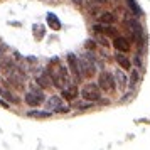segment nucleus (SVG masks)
<instances>
[{"mask_svg": "<svg viewBox=\"0 0 150 150\" xmlns=\"http://www.w3.org/2000/svg\"><path fill=\"white\" fill-rule=\"evenodd\" d=\"M71 106H73V110H78V111H88V110L96 108L95 103L86 101V100H83V98H79V100L73 101V103H71Z\"/></svg>", "mask_w": 150, "mask_h": 150, "instance_id": "obj_11", "label": "nucleus"}, {"mask_svg": "<svg viewBox=\"0 0 150 150\" xmlns=\"http://www.w3.org/2000/svg\"><path fill=\"white\" fill-rule=\"evenodd\" d=\"M0 106H2V108H5V110H10V106H12V105H10L8 101H5V100L0 96Z\"/></svg>", "mask_w": 150, "mask_h": 150, "instance_id": "obj_18", "label": "nucleus"}, {"mask_svg": "<svg viewBox=\"0 0 150 150\" xmlns=\"http://www.w3.org/2000/svg\"><path fill=\"white\" fill-rule=\"evenodd\" d=\"M0 42H2V41H0Z\"/></svg>", "mask_w": 150, "mask_h": 150, "instance_id": "obj_22", "label": "nucleus"}, {"mask_svg": "<svg viewBox=\"0 0 150 150\" xmlns=\"http://www.w3.org/2000/svg\"><path fill=\"white\" fill-rule=\"evenodd\" d=\"M64 103H66V101L61 98V95H51V96H47V100H46V103H44V106H46V110L54 111L56 108L62 106Z\"/></svg>", "mask_w": 150, "mask_h": 150, "instance_id": "obj_10", "label": "nucleus"}, {"mask_svg": "<svg viewBox=\"0 0 150 150\" xmlns=\"http://www.w3.org/2000/svg\"><path fill=\"white\" fill-rule=\"evenodd\" d=\"M34 83L39 86V88H42L44 91L49 88H52V83H51V78H49L47 71L44 69L42 73H39V74H34Z\"/></svg>", "mask_w": 150, "mask_h": 150, "instance_id": "obj_9", "label": "nucleus"}, {"mask_svg": "<svg viewBox=\"0 0 150 150\" xmlns=\"http://www.w3.org/2000/svg\"><path fill=\"white\" fill-rule=\"evenodd\" d=\"M66 59V64H68L69 71L73 74V83L74 84H83L84 78H83V73H81V64H79V56L74 54V52H68L64 56Z\"/></svg>", "mask_w": 150, "mask_h": 150, "instance_id": "obj_2", "label": "nucleus"}, {"mask_svg": "<svg viewBox=\"0 0 150 150\" xmlns=\"http://www.w3.org/2000/svg\"><path fill=\"white\" fill-rule=\"evenodd\" d=\"M79 56V64H81V73H83V78H84V81H91V79H95L98 73H100V69L96 66V62L93 59H89L88 56L81 52Z\"/></svg>", "mask_w": 150, "mask_h": 150, "instance_id": "obj_3", "label": "nucleus"}, {"mask_svg": "<svg viewBox=\"0 0 150 150\" xmlns=\"http://www.w3.org/2000/svg\"><path fill=\"white\" fill-rule=\"evenodd\" d=\"M0 81H2V78H0Z\"/></svg>", "mask_w": 150, "mask_h": 150, "instance_id": "obj_21", "label": "nucleus"}, {"mask_svg": "<svg viewBox=\"0 0 150 150\" xmlns=\"http://www.w3.org/2000/svg\"><path fill=\"white\" fill-rule=\"evenodd\" d=\"M24 105H27L29 108H41V105H44V100H41L37 95H34L32 91H25L24 93V98H22Z\"/></svg>", "mask_w": 150, "mask_h": 150, "instance_id": "obj_8", "label": "nucleus"}, {"mask_svg": "<svg viewBox=\"0 0 150 150\" xmlns=\"http://www.w3.org/2000/svg\"><path fill=\"white\" fill-rule=\"evenodd\" d=\"M71 2H73L74 5H78V7H83V2H84V0H71Z\"/></svg>", "mask_w": 150, "mask_h": 150, "instance_id": "obj_20", "label": "nucleus"}, {"mask_svg": "<svg viewBox=\"0 0 150 150\" xmlns=\"http://www.w3.org/2000/svg\"><path fill=\"white\" fill-rule=\"evenodd\" d=\"M8 51H10V47H8L7 44H5V42H0V61H2V59H4V57H7V52Z\"/></svg>", "mask_w": 150, "mask_h": 150, "instance_id": "obj_15", "label": "nucleus"}, {"mask_svg": "<svg viewBox=\"0 0 150 150\" xmlns=\"http://www.w3.org/2000/svg\"><path fill=\"white\" fill-rule=\"evenodd\" d=\"M103 91L100 89L98 83L96 81H86L81 84V98L86 100V101H91V103H98L100 100L103 98Z\"/></svg>", "mask_w": 150, "mask_h": 150, "instance_id": "obj_1", "label": "nucleus"}, {"mask_svg": "<svg viewBox=\"0 0 150 150\" xmlns=\"http://www.w3.org/2000/svg\"><path fill=\"white\" fill-rule=\"evenodd\" d=\"M15 66H17V61L8 54L7 57H4V59L0 61V73L5 74V76L12 74V73H15Z\"/></svg>", "mask_w": 150, "mask_h": 150, "instance_id": "obj_6", "label": "nucleus"}, {"mask_svg": "<svg viewBox=\"0 0 150 150\" xmlns=\"http://www.w3.org/2000/svg\"><path fill=\"white\" fill-rule=\"evenodd\" d=\"M71 111H73L71 103H64L62 106H59V108L54 110V115H68V113H71Z\"/></svg>", "mask_w": 150, "mask_h": 150, "instance_id": "obj_14", "label": "nucleus"}, {"mask_svg": "<svg viewBox=\"0 0 150 150\" xmlns=\"http://www.w3.org/2000/svg\"><path fill=\"white\" fill-rule=\"evenodd\" d=\"M0 96H2L5 101H8L10 105H21L22 103L21 96H17L14 89L7 88V86H0Z\"/></svg>", "mask_w": 150, "mask_h": 150, "instance_id": "obj_7", "label": "nucleus"}, {"mask_svg": "<svg viewBox=\"0 0 150 150\" xmlns=\"http://www.w3.org/2000/svg\"><path fill=\"white\" fill-rule=\"evenodd\" d=\"M59 95H61V98L66 103H73V101H76V100L81 98V86L71 83L68 86H64L62 89H59Z\"/></svg>", "mask_w": 150, "mask_h": 150, "instance_id": "obj_4", "label": "nucleus"}, {"mask_svg": "<svg viewBox=\"0 0 150 150\" xmlns=\"http://www.w3.org/2000/svg\"><path fill=\"white\" fill-rule=\"evenodd\" d=\"M24 115L27 116V118H35V120H47V118L54 116V111L46 110V108H30Z\"/></svg>", "mask_w": 150, "mask_h": 150, "instance_id": "obj_5", "label": "nucleus"}, {"mask_svg": "<svg viewBox=\"0 0 150 150\" xmlns=\"http://www.w3.org/2000/svg\"><path fill=\"white\" fill-rule=\"evenodd\" d=\"M24 61L30 62V64H35V62H37V57H34V56H27V57H24Z\"/></svg>", "mask_w": 150, "mask_h": 150, "instance_id": "obj_19", "label": "nucleus"}, {"mask_svg": "<svg viewBox=\"0 0 150 150\" xmlns=\"http://www.w3.org/2000/svg\"><path fill=\"white\" fill-rule=\"evenodd\" d=\"M46 21H47V24L51 25V29H52V30H61L62 24H61V21H59V17H57L56 14H47V17H46Z\"/></svg>", "mask_w": 150, "mask_h": 150, "instance_id": "obj_12", "label": "nucleus"}, {"mask_svg": "<svg viewBox=\"0 0 150 150\" xmlns=\"http://www.w3.org/2000/svg\"><path fill=\"white\" fill-rule=\"evenodd\" d=\"M10 56H12V57H14V59H15L17 62L24 61V57L21 56V52H19V51H15V49H12V54H10Z\"/></svg>", "mask_w": 150, "mask_h": 150, "instance_id": "obj_17", "label": "nucleus"}, {"mask_svg": "<svg viewBox=\"0 0 150 150\" xmlns=\"http://www.w3.org/2000/svg\"><path fill=\"white\" fill-rule=\"evenodd\" d=\"M34 35L37 37V39H42V37L46 35V27H44V25H39V30L34 29Z\"/></svg>", "mask_w": 150, "mask_h": 150, "instance_id": "obj_16", "label": "nucleus"}, {"mask_svg": "<svg viewBox=\"0 0 150 150\" xmlns=\"http://www.w3.org/2000/svg\"><path fill=\"white\" fill-rule=\"evenodd\" d=\"M84 49H86V51H91V52H98V54H100V51H101L103 47H100V44L96 42L95 37H89V39L84 41Z\"/></svg>", "mask_w": 150, "mask_h": 150, "instance_id": "obj_13", "label": "nucleus"}]
</instances>
